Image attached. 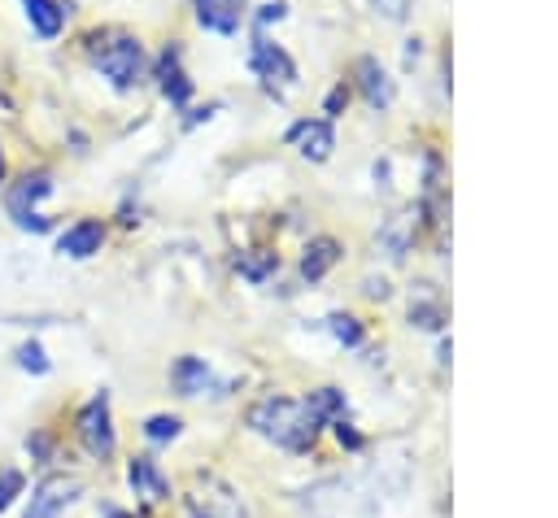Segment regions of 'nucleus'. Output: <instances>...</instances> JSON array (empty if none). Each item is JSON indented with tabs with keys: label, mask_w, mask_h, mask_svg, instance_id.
<instances>
[{
	"label": "nucleus",
	"mask_w": 558,
	"mask_h": 518,
	"mask_svg": "<svg viewBox=\"0 0 558 518\" xmlns=\"http://www.w3.org/2000/svg\"><path fill=\"white\" fill-rule=\"evenodd\" d=\"M248 427H253L257 435L275 440L279 448H288V453H305V448H314L323 422L310 414L305 400H292V396H262V400L248 405Z\"/></svg>",
	"instance_id": "obj_1"
},
{
	"label": "nucleus",
	"mask_w": 558,
	"mask_h": 518,
	"mask_svg": "<svg viewBox=\"0 0 558 518\" xmlns=\"http://www.w3.org/2000/svg\"><path fill=\"white\" fill-rule=\"evenodd\" d=\"M87 57L92 65L118 87H135L144 78V44L135 35H122V30H92L87 35Z\"/></svg>",
	"instance_id": "obj_2"
},
{
	"label": "nucleus",
	"mask_w": 558,
	"mask_h": 518,
	"mask_svg": "<svg viewBox=\"0 0 558 518\" xmlns=\"http://www.w3.org/2000/svg\"><path fill=\"white\" fill-rule=\"evenodd\" d=\"M74 435H78V444H83V453L87 457H96V461H105V457H113V414H109V392H96L83 409H78V422H74Z\"/></svg>",
	"instance_id": "obj_3"
},
{
	"label": "nucleus",
	"mask_w": 558,
	"mask_h": 518,
	"mask_svg": "<svg viewBox=\"0 0 558 518\" xmlns=\"http://www.w3.org/2000/svg\"><path fill=\"white\" fill-rule=\"evenodd\" d=\"M83 492V479L78 474H44L31 492V505H26V518H61Z\"/></svg>",
	"instance_id": "obj_4"
},
{
	"label": "nucleus",
	"mask_w": 558,
	"mask_h": 518,
	"mask_svg": "<svg viewBox=\"0 0 558 518\" xmlns=\"http://www.w3.org/2000/svg\"><path fill=\"white\" fill-rule=\"evenodd\" d=\"M253 70H257V78H266V87H288V83H296V65H292V57L279 48V44H270L266 35H257L253 39Z\"/></svg>",
	"instance_id": "obj_5"
},
{
	"label": "nucleus",
	"mask_w": 558,
	"mask_h": 518,
	"mask_svg": "<svg viewBox=\"0 0 558 518\" xmlns=\"http://www.w3.org/2000/svg\"><path fill=\"white\" fill-rule=\"evenodd\" d=\"M48 192H52V174H44V170L22 174V178H17V183L4 192V209H9L13 226H17L22 218H31V213H35V205H39Z\"/></svg>",
	"instance_id": "obj_6"
},
{
	"label": "nucleus",
	"mask_w": 558,
	"mask_h": 518,
	"mask_svg": "<svg viewBox=\"0 0 558 518\" xmlns=\"http://www.w3.org/2000/svg\"><path fill=\"white\" fill-rule=\"evenodd\" d=\"M353 78H357V91L366 96V104L371 109H388L392 104V78H388V70L379 65V57H357L353 61Z\"/></svg>",
	"instance_id": "obj_7"
},
{
	"label": "nucleus",
	"mask_w": 558,
	"mask_h": 518,
	"mask_svg": "<svg viewBox=\"0 0 558 518\" xmlns=\"http://www.w3.org/2000/svg\"><path fill=\"white\" fill-rule=\"evenodd\" d=\"M288 139H292V144L301 148V157H310V161H327L331 148H336V131H331L327 118H305V122H296V126L288 131Z\"/></svg>",
	"instance_id": "obj_8"
},
{
	"label": "nucleus",
	"mask_w": 558,
	"mask_h": 518,
	"mask_svg": "<svg viewBox=\"0 0 558 518\" xmlns=\"http://www.w3.org/2000/svg\"><path fill=\"white\" fill-rule=\"evenodd\" d=\"M100 244H105V222H96V218H78L74 226H65L57 235V252L61 257H74V261L100 252Z\"/></svg>",
	"instance_id": "obj_9"
},
{
	"label": "nucleus",
	"mask_w": 558,
	"mask_h": 518,
	"mask_svg": "<svg viewBox=\"0 0 558 518\" xmlns=\"http://www.w3.org/2000/svg\"><path fill=\"white\" fill-rule=\"evenodd\" d=\"M126 479H131L135 496H144L148 505H157V501L170 496V479L161 474V466H157L153 457H131V461H126Z\"/></svg>",
	"instance_id": "obj_10"
},
{
	"label": "nucleus",
	"mask_w": 558,
	"mask_h": 518,
	"mask_svg": "<svg viewBox=\"0 0 558 518\" xmlns=\"http://www.w3.org/2000/svg\"><path fill=\"white\" fill-rule=\"evenodd\" d=\"M196 22L214 35H235L244 22V0H196Z\"/></svg>",
	"instance_id": "obj_11"
},
{
	"label": "nucleus",
	"mask_w": 558,
	"mask_h": 518,
	"mask_svg": "<svg viewBox=\"0 0 558 518\" xmlns=\"http://www.w3.org/2000/svg\"><path fill=\"white\" fill-rule=\"evenodd\" d=\"M157 83H161V91H166L170 104H187L192 83H187L183 65H179V44H166V52H161V61H157Z\"/></svg>",
	"instance_id": "obj_12"
},
{
	"label": "nucleus",
	"mask_w": 558,
	"mask_h": 518,
	"mask_svg": "<svg viewBox=\"0 0 558 518\" xmlns=\"http://www.w3.org/2000/svg\"><path fill=\"white\" fill-rule=\"evenodd\" d=\"M170 383H174L179 396H201V392L214 383V374H209V366H205L201 357H179V361L170 366Z\"/></svg>",
	"instance_id": "obj_13"
},
{
	"label": "nucleus",
	"mask_w": 558,
	"mask_h": 518,
	"mask_svg": "<svg viewBox=\"0 0 558 518\" xmlns=\"http://www.w3.org/2000/svg\"><path fill=\"white\" fill-rule=\"evenodd\" d=\"M340 261V244L331 239V235H318V239H310L305 244V257H301V274L310 279V283H318L331 266Z\"/></svg>",
	"instance_id": "obj_14"
},
{
	"label": "nucleus",
	"mask_w": 558,
	"mask_h": 518,
	"mask_svg": "<svg viewBox=\"0 0 558 518\" xmlns=\"http://www.w3.org/2000/svg\"><path fill=\"white\" fill-rule=\"evenodd\" d=\"M22 9H26V22H31V30H35L39 39H57V35H61L65 9H61L57 0H22Z\"/></svg>",
	"instance_id": "obj_15"
},
{
	"label": "nucleus",
	"mask_w": 558,
	"mask_h": 518,
	"mask_svg": "<svg viewBox=\"0 0 558 518\" xmlns=\"http://www.w3.org/2000/svg\"><path fill=\"white\" fill-rule=\"evenodd\" d=\"M410 235H414L410 218H405V213H392V218L379 226V248H384L392 261H401V257L410 252Z\"/></svg>",
	"instance_id": "obj_16"
},
{
	"label": "nucleus",
	"mask_w": 558,
	"mask_h": 518,
	"mask_svg": "<svg viewBox=\"0 0 558 518\" xmlns=\"http://www.w3.org/2000/svg\"><path fill=\"white\" fill-rule=\"evenodd\" d=\"M235 270H240L244 279L262 283L266 274H275V270H279V252H270V248H248V252H240V257H235Z\"/></svg>",
	"instance_id": "obj_17"
},
{
	"label": "nucleus",
	"mask_w": 558,
	"mask_h": 518,
	"mask_svg": "<svg viewBox=\"0 0 558 518\" xmlns=\"http://www.w3.org/2000/svg\"><path fill=\"white\" fill-rule=\"evenodd\" d=\"M305 405H310V414H314L318 422L344 418V392H336V387H314V392L305 396Z\"/></svg>",
	"instance_id": "obj_18"
},
{
	"label": "nucleus",
	"mask_w": 558,
	"mask_h": 518,
	"mask_svg": "<svg viewBox=\"0 0 558 518\" xmlns=\"http://www.w3.org/2000/svg\"><path fill=\"white\" fill-rule=\"evenodd\" d=\"M179 431H183V422H179L174 414H153V418L144 422V435H148L153 444H170V440H179Z\"/></svg>",
	"instance_id": "obj_19"
},
{
	"label": "nucleus",
	"mask_w": 558,
	"mask_h": 518,
	"mask_svg": "<svg viewBox=\"0 0 558 518\" xmlns=\"http://www.w3.org/2000/svg\"><path fill=\"white\" fill-rule=\"evenodd\" d=\"M22 488H26V474L17 466H0V514L22 496Z\"/></svg>",
	"instance_id": "obj_20"
},
{
	"label": "nucleus",
	"mask_w": 558,
	"mask_h": 518,
	"mask_svg": "<svg viewBox=\"0 0 558 518\" xmlns=\"http://www.w3.org/2000/svg\"><path fill=\"white\" fill-rule=\"evenodd\" d=\"M327 322H331V335H336L340 344H349V348H353V344H362V326H357V318H353V313H331Z\"/></svg>",
	"instance_id": "obj_21"
},
{
	"label": "nucleus",
	"mask_w": 558,
	"mask_h": 518,
	"mask_svg": "<svg viewBox=\"0 0 558 518\" xmlns=\"http://www.w3.org/2000/svg\"><path fill=\"white\" fill-rule=\"evenodd\" d=\"M17 366H22V370H31V374H48V357H44V344H39V340H26V344L17 348Z\"/></svg>",
	"instance_id": "obj_22"
},
{
	"label": "nucleus",
	"mask_w": 558,
	"mask_h": 518,
	"mask_svg": "<svg viewBox=\"0 0 558 518\" xmlns=\"http://www.w3.org/2000/svg\"><path fill=\"white\" fill-rule=\"evenodd\" d=\"M371 9H375L379 17H388V22H401V17L410 13V0H371Z\"/></svg>",
	"instance_id": "obj_23"
},
{
	"label": "nucleus",
	"mask_w": 558,
	"mask_h": 518,
	"mask_svg": "<svg viewBox=\"0 0 558 518\" xmlns=\"http://www.w3.org/2000/svg\"><path fill=\"white\" fill-rule=\"evenodd\" d=\"M344 104H349V91H344V87H331V91H327V104H323V109H327V122H331Z\"/></svg>",
	"instance_id": "obj_24"
},
{
	"label": "nucleus",
	"mask_w": 558,
	"mask_h": 518,
	"mask_svg": "<svg viewBox=\"0 0 558 518\" xmlns=\"http://www.w3.org/2000/svg\"><path fill=\"white\" fill-rule=\"evenodd\" d=\"M336 440H340V444H349V448H362V435H357L344 418H336Z\"/></svg>",
	"instance_id": "obj_25"
},
{
	"label": "nucleus",
	"mask_w": 558,
	"mask_h": 518,
	"mask_svg": "<svg viewBox=\"0 0 558 518\" xmlns=\"http://www.w3.org/2000/svg\"><path fill=\"white\" fill-rule=\"evenodd\" d=\"M26 448H31V457H48V453H52V440H48V435H31Z\"/></svg>",
	"instance_id": "obj_26"
},
{
	"label": "nucleus",
	"mask_w": 558,
	"mask_h": 518,
	"mask_svg": "<svg viewBox=\"0 0 558 518\" xmlns=\"http://www.w3.org/2000/svg\"><path fill=\"white\" fill-rule=\"evenodd\" d=\"M283 17V4H262V13H257V22L266 26V22H279Z\"/></svg>",
	"instance_id": "obj_27"
},
{
	"label": "nucleus",
	"mask_w": 558,
	"mask_h": 518,
	"mask_svg": "<svg viewBox=\"0 0 558 518\" xmlns=\"http://www.w3.org/2000/svg\"><path fill=\"white\" fill-rule=\"evenodd\" d=\"M105 518H135V514H126V509H109Z\"/></svg>",
	"instance_id": "obj_28"
},
{
	"label": "nucleus",
	"mask_w": 558,
	"mask_h": 518,
	"mask_svg": "<svg viewBox=\"0 0 558 518\" xmlns=\"http://www.w3.org/2000/svg\"><path fill=\"white\" fill-rule=\"evenodd\" d=\"M0 183H4V152H0Z\"/></svg>",
	"instance_id": "obj_29"
}]
</instances>
